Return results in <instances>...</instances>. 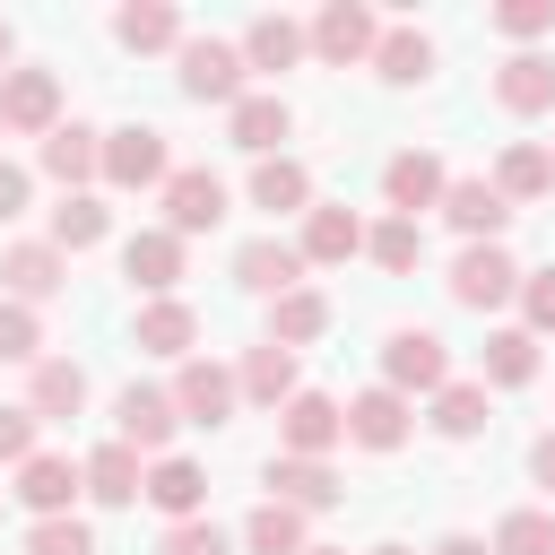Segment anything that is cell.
Instances as JSON below:
<instances>
[{"mask_svg": "<svg viewBox=\"0 0 555 555\" xmlns=\"http://www.w3.org/2000/svg\"><path fill=\"white\" fill-rule=\"evenodd\" d=\"M494 555H555V512H512L494 529Z\"/></svg>", "mask_w": 555, "mask_h": 555, "instance_id": "f35d334b", "label": "cell"}, {"mask_svg": "<svg viewBox=\"0 0 555 555\" xmlns=\"http://www.w3.org/2000/svg\"><path fill=\"white\" fill-rule=\"evenodd\" d=\"M113 234V217H104V199H87V191H69L61 208H52V251H87V243H104Z\"/></svg>", "mask_w": 555, "mask_h": 555, "instance_id": "f1b7e54d", "label": "cell"}, {"mask_svg": "<svg viewBox=\"0 0 555 555\" xmlns=\"http://www.w3.org/2000/svg\"><path fill=\"white\" fill-rule=\"evenodd\" d=\"M382 373H390V390L408 399V390H442V382H451V356H442V338H434V330H390Z\"/></svg>", "mask_w": 555, "mask_h": 555, "instance_id": "277c9868", "label": "cell"}, {"mask_svg": "<svg viewBox=\"0 0 555 555\" xmlns=\"http://www.w3.org/2000/svg\"><path fill=\"white\" fill-rule=\"evenodd\" d=\"M442 217H451L468 243H494V234H503V217H512V199H503L494 182H451V191H442Z\"/></svg>", "mask_w": 555, "mask_h": 555, "instance_id": "9a60e30c", "label": "cell"}, {"mask_svg": "<svg viewBox=\"0 0 555 555\" xmlns=\"http://www.w3.org/2000/svg\"><path fill=\"white\" fill-rule=\"evenodd\" d=\"M434 555H486V546H477V538H442Z\"/></svg>", "mask_w": 555, "mask_h": 555, "instance_id": "c3c4849f", "label": "cell"}, {"mask_svg": "<svg viewBox=\"0 0 555 555\" xmlns=\"http://www.w3.org/2000/svg\"><path fill=\"white\" fill-rule=\"evenodd\" d=\"M165 555H225V529L217 520H173L165 529Z\"/></svg>", "mask_w": 555, "mask_h": 555, "instance_id": "b9f144b4", "label": "cell"}, {"mask_svg": "<svg viewBox=\"0 0 555 555\" xmlns=\"http://www.w3.org/2000/svg\"><path fill=\"white\" fill-rule=\"evenodd\" d=\"M382 191H390V208H408V217H416V208H434L451 182H442V165H434L425 147H399V156L382 165Z\"/></svg>", "mask_w": 555, "mask_h": 555, "instance_id": "5bb4252c", "label": "cell"}, {"mask_svg": "<svg viewBox=\"0 0 555 555\" xmlns=\"http://www.w3.org/2000/svg\"><path fill=\"white\" fill-rule=\"evenodd\" d=\"M321 330H330V304H321L312 286L278 295V312H269V338H278V347H304V338H321Z\"/></svg>", "mask_w": 555, "mask_h": 555, "instance_id": "1f68e13d", "label": "cell"}, {"mask_svg": "<svg viewBox=\"0 0 555 555\" xmlns=\"http://www.w3.org/2000/svg\"><path fill=\"white\" fill-rule=\"evenodd\" d=\"M87 494H95V503H139V494H147L139 451H130V442H104V451L87 460Z\"/></svg>", "mask_w": 555, "mask_h": 555, "instance_id": "603a6c76", "label": "cell"}, {"mask_svg": "<svg viewBox=\"0 0 555 555\" xmlns=\"http://www.w3.org/2000/svg\"><path fill=\"white\" fill-rule=\"evenodd\" d=\"M113 425H121L113 442H130V451H165V442H173V425H182V408H173L165 390H139V382H130V390H121V408H113Z\"/></svg>", "mask_w": 555, "mask_h": 555, "instance_id": "9c48e42d", "label": "cell"}, {"mask_svg": "<svg viewBox=\"0 0 555 555\" xmlns=\"http://www.w3.org/2000/svg\"><path fill=\"white\" fill-rule=\"evenodd\" d=\"M199 494H208V477H199L191 460H156V468H147V503H156L165 520H199Z\"/></svg>", "mask_w": 555, "mask_h": 555, "instance_id": "cb8c5ba5", "label": "cell"}, {"mask_svg": "<svg viewBox=\"0 0 555 555\" xmlns=\"http://www.w3.org/2000/svg\"><path fill=\"white\" fill-rule=\"evenodd\" d=\"M26 408H35V416H78V408H87V373H78L69 356H43V364H35V399H26Z\"/></svg>", "mask_w": 555, "mask_h": 555, "instance_id": "83f0119b", "label": "cell"}, {"mask_svg": "<svg viewBox=\"0 0 555 555\" xmlns=\"http://www.w3.org/2000/svg\"><path fill=\"white\" fill-rule=\"evenodd\" d=\"M0 130H9V121H0Z\"/></svg>", "mask_w": 555, "mask_h": 555, "instance_id": "f5cc1de1", "label": "cell"}, {"mask_svg": "<svg viewBox=\"0 0 555 555\" xmlns=\"http://www.w3.org/2000/svg\"><path fill=\"white\" fill-rule=\"evenodd\" d=\"M529 468H538V486L555 494V434H538V442H529Z\"/></svg>", "mask_w": 555, "mask_h": 555, "instance_id": "7dc6e473", "label": "cell"}, {"mask_svg": "<svg viewBox=\"0 0 555 555\" xmlns=\"http://www.w3.org/2000/svg\"><path fill=\"white\" fill-rule=\"evenodd\" d=\"M304 43H312V35H304L295 17H251L243 61H251V69H295V61H304Z\"/></svg>", "mask_w": 555, "mask_h": 555, "instance_id": "d4e9b609", "label": "cell"}, {"mask_svg": "<svg viewBox=\"0 0 555 555\" xmlns=\"http://www.w3.org/2000/svg\"><path fill=\"white\" fill-rule=\"evenodd\" d=\"M251 199H260V208H304V199H312V173H304L295 156H260Z\"/></svg>", "mask_w": 555, "mask_h": 555, "instance_id": "e575fe53", "label": "cell"}, {"mask_svg": "<svg viewBox=\"0 0 555 555\" xmlns=\"http://www.w3.org/2000/svg\"><path fill=\"white\" fill-rule=\"evenodd\" d=\"M0 460H35V408H0Z\"/></svg>", "mask_w": 555, "mask_h": 555, "instance_id": "ee69618b", "label": "cell"}, {"mask_svg": "<svg viewBox=\"0 0 555 555\" xmlns=\"http://www.w3.org/2000/svg\"><path fill=\"white\" fill-rule=\"evenodd\" d=\"M61 251L52 243H17V251H0V286L17 295V304H43V295H61Z\"/></svg>", "mask_w": 555, "mask_h": 555, "instance_id": "2e32d148", "label": "cell"}, {"mask_svg": "<svg viewBox=\"0 0 555 555\" xmlns=\"http://www.w3.org/2000/svg\"><path fill=\"white\" fill-rule=\"evenodd\" d=\"M546 182H555V156L546 147H503V165H494V191L503 199H538Z\"/></svg>", "mask_w": 555, "mask_h": 555, "instance_id": "836d02e7", "label": "cell"}, {"mask_svg": "<svg viewBox=\"0 0 555 555\" xmlns=\"http://www.w3.org/2000/svg\"><path fill=\"white\" fill-rule=\"evenodd\" d=\"M373 61H382V78H390V87H416V78L434 69V43H425L416 26H390V35L373 43Z\"/></svg>", "mask_w": 555, "mask_h": 555, "instance_id": "4dcf8cb0", "label": "cell"}, {"mask_svg": "<svg viewBox=\"0 0 555 555\" xmlns=\"http://www.w3.org/2000/svg\"><path fill=\"white\" fill-rule=\"evenodd\" d=\"M295 130V113H286V95H243L234 104V147H251V156H269L278 139Z\"/></svg>", "mask_w": 555, "mask_h": 555, "instance_id": "484cf974", "label": "cell"}, {"mask_svg": "<svg viewBox=\"0 0 555 555\" xmlns=\"http://www.w3.org/2000/svg\"><path fill=\"white\" fill-rule=\"evenodd\" d=\"M486 382H503V390L538 382V338H529V330H494V338H486Z\"/></svg>", "mask_w": 555, "mask_h": 555, "instance_id": "d6a6232c", "label": "cell"}, {"mask_svg": "<svg viewBox=\"0 0 555 555\" xmlns=\"http://www.w3.org/2000/svg\"><path fill=\"white\" fill-rule=\"evenodd\" d=\"M278 434H286V451H295V460H321V451L347 434V416H338L321 390H295V399L278 408Z\"/></svg>", "mask_w": 555, "mask_h": 555, "instance_id": "30bf717a", "label": "cell"}, {"mask_svg": "<svg viewBox=\"0 0 555 555\" xmlns=\"http://www.w3.org/2000/svg\"><path fill=\"white\" fill-rule=\"evenodd\" d=\"M434 425H442L451 442H468V434L486 425V382H442V390H434Z\"/></svg>", "mask_w": 555, "mask_h": 555, "instance_id": "d590c367", "label": "cell"}, {"mask_svg": "<svg viewBox=\"0 0 555 555\" xmlns=\"http://www.w3.org/2000/svg\"><path fill=\"white\" fill-rule=\"evenodd\" d=\"M512 295H520V269H512V251H503V243H468V251L451 260V304L494 312V304H512Z\"/></svg>", "mask_w": 555, "mask_h": 555, "instance_id": "6da1fadb", "label": "cell"}, {"mask_svg": "<svg viewBox=\"0 0 555 555\" xmlns=\"http://www.w3.org/2000/svg\"><path fill=\"white\" fill-rule=\"evenodd\" d=\"M494 95H503L512 113H546V104H555V61H546V52H512V61L494 69Z\"/></svg>", "mask_w": 555, "mask_h": 555, "instance_id": "ffe728a7", "label": "cell"}, {"mask_svg": "<svg viewBox=\"0 0 555 555\" xmlns=\"http://www.w3.org/2000/svg\"><path fill=\"white\" fill-rule=\"evenodd\" d=\"M373 555H408V546H373Z\"/></svg>", "mask_w": 555, "mask_h": 555, "instance_id": "816d5d0a", "label": "cell"}, {"mask_svg": "<svg viewBox=\"0 0 555 555\" xmlns=\"http://www.w3.org/2000/svg\"><path fill=\"white\" fill-rule=\"evenodd\" d=\"M104 182H121V191L173 182V165H165V130H147V121H130V130H104Z\"/></svg>", "mask_w": 555, "mask_h": 555, "instance_id": "3957f363", "label": "cell"}, {"mask_svg": "<svg viewBox=\"0 0 555 555\" xmlns=\"http://www.w3.org/2000/svg\"><path fill=\"white\" fill-rule=\"evenodd\" d=\"M225 217V182L208 173V165H182L173 182H165V234H208Z\"/></svg>", "mask_w": 555, "mask_h": 555, "instance_id": "5b68a950", "label": "cell"}, {"mask_svg": "<svg viewBox=\"0 0 555 555\" xmlns=\"http://www.w3.org/2000/svg\"><path fill=\"white\" fill-rule=\"evenodd\" d=\"M304 555H347V546H304Z\"/></svg>", "mask_w": 555, "mask_h": 555, "instance_id": "681fc988", "label": "cell"}, {"mask_svg": "<svg viewBox=\"0 0 555 555\" xmlns=\"http://www.w3.org/2000/svg\"><path fill=\"white\" fill-rule=\"evenodd\" d=\"M43 173H52V182H69V191H78V182H95V173H104V139H95V130H78V121H61V130L43 139Z\"/></svg>", "mask_w": 555, "mask_h": 555, "instance_id": "ac0fdd59", "label": "cell"}, {"mask_svg": "<svg viewBox=\"0 0 555 555\" xmlns=\"http://www.w3.org/2000/svg\"><path fill=\"white\" fill-rule=\"evenodd\" d=\"M26 555H95V529L87 520H35Z\"/></svg>", "mask_w": 555, "mask_h": 555, "instance_id": "60d3db41", "label": "cell"}, {"mask_svg": "<svg viewBox=\"0 0 555 555\" xmlns=\"http://www.w3.org/2000/svg\"><path fill=\"white\" fill-rule=\"evenodd\" d=\"M494 26H503V35H546V26H555V0H503Z\"/></svg>", "mask_w": 555, "mask_h": 555, "instance_id": "7bdbcfd3", "label": "cell"}, {"mask_svg": "<svg viewBox=\"0 0 555 555\" xmlns=\"http://www.w3.org/2000/svg\"><path fill=\"white\" fill-rule=\"evenodd\" d=\"M9 217H26V173H17V165H0V225H9Z\"/></svg>", "mask_w": 555, "mask_h": 555, "instance_id": "bcb514c9", "label": "cell"}, {"mask_svg": "<svg viewBox=\"0 0 555 555\" xmlns=\"http://www.w3.org/2000/svg\"><path fill=\"white\" fill-rule=\"evenodd\" d=\"M234 278H243L251 295H295L304 251H295V243H278V234H260V243H243V251H234Z\"/></svg>", "mask_w": 555, "mask_h": 555, "instance_id": "7c38bea8", "label": "cell"}, {"mask_svg": "<svg viewBox=\"0 0 555 555\" xmlns=\"http://www.w3.org/2000/svg\"><path fill=\"white\" fill-rule=\"evenodd\" d=\"M243 546H251V555H304V512H295V503H260V512L243 520Z\"/></svg>", "mask_w": 555, "mask_h": 555, "instance_id": "f546056e", "label": "cell"}, {"mask_svg": "<svg viewBox=\"0 0 555 555\" xmlns=\"http://www.w3.org/2000/svg\"><path fill=\"white\" fill-rule=\"evenodd\" d=\"M191 338H199V312H191V304L156 295V304L139 312V347H147V356H191Z\"/></svg>", "mask_w": 555, "mask_h": 555, "instance_id": "44dd1931", "label": "cell"}, {"mask_svg": "<svg viewBox=\"0 0 555 555\" xmlns=\"http://www.w3.org/2000/svg\"><path fill=\"white\" fill-rule=\"evenodd\" d=\"M0 61H9V26H0Z\"/></svg>", "mask_w": 555, "mask_h": 555, "instance_id": "f907efd6", "label": "cell"}, {"mask_svg": "<svg viewBox=\"0 0 555 555\" xmlns=\"http://www.w3.org/2000/svg\"><path fill=\"white\" fill-rule=\"evenodd\" d=\"M234 382H243V399H260V408L295 399V347H278V338H269V347H251Z\"/></svg>", "mask_w": 555, "mask_h": 555, "instance_id": "7402d4cb", "label": "cell"}, {"mask_svg": "<svg viewBox=\"0 0 555 555\" xmlns=\"http://www.w3.org/2000/svg\"><path fill=\"white\" fill-rule=\"evenodd\" d=\"M0 121L9 130H61V87H52V69H9L0 78Z\"/></svg>", "mask_w": 555, "mask_h": 555, "instance_id": "8992f818", "label": "cell"}, {"mask_svg": "<svg viewBox=\"0 0 555 555\" xmlns=\"http://www.w3.org/2000/svg\"><path fill=\"white\" fill-rule=\"evenodd\" d=\"M35 347H43L35 312H26V304H0V364H43Z\"/></svg>", "mask_w": 555, "mask_h": 555, "instance_id": "ab89813d", "label": "cell"}, {"mask_svg": "<svg viewBox=\"0 0 555 555\" xmlns=\"http://www.w3.org/2000/svg\"><path fill=\"white\" fill-rule=\"evenodd\" d=\"M364 251H373L382 269H416V260H425V234H416V217H390V225L364 234Z\"/></svg>", "mask_w": 555, "mask_h": 555, "instance_id": "74e56055", "label": "cell"}, {"mask_svg": "<svg viewBox=\"0 0 555 555\" xmlns=\"http://www.w3.org/2000/svg\"><path fill=\"white\" fill-rule=\"evenodd\" d=\"M113 35H121L130 52H165V43H182V17L147 0V9H121V17H113Z\"/></svg>", "mask_w": 555, "mask_h": 555, "instance_id": "8d00e7d4", "label": "cell"}, {"mask_svg": "<svg viewBox=\"0 0 555 555\" xmlns=\"http://www.w3.org/2000/svg\"><path fill=\"white\" fill-rule=\"evenodd\" d=\"M121 278H130V286H147V295H165V286L182 278V234H165V225L130 234V243H121Z\"/></svg>", "mask_w": 555, "mask_h": 555, "instance_id": "8fae6325", "label": "cell"}, {"mask_svg": "<svg viewBox=\"0 0 555 555\" xmlns=\"http://www.w3.org/2000/svg\"><path fill=\"white\" fill-rule=\"evenodd\" d=\"M520 304H529V338H538V330H555V269L520 278Z\"/></svg>", "mask_w": 555, "mask_h": 555, "instance_id": "f6af8a7d", "label": "cell"}, {"mask_svg": "<svg viewBox=\"0 0 555 555\" xmlns=\"http://www.w3.org/2000/svg\"><path fill=\"white\" fill-rule=\"evenodd\" d=\"M347 434H356L364 451H399V442H408V399H399L390 382H382V390H364V399L347 408Z\"/></svg>", "mask_w": 555, "mask_h": 555, "instance_id": "e0dca14e", "label": "cell"}, {"mask_svg": "<svg viewBox=\"0 0 555 555\" xmlns=\"http://www.w3.org/2000/svg\"><path fill=\"white\" fill-rule=\"evenodd\" d=\"M356 251H364L356 208H312L304 217V260H356Z\"/></svg>", "mask_w": 555, "mask_h": 555, "instance_id": "4316f807", "label": "cell"}, {"mask_svg": "<svg viewBox=\"0 0 555 555\" xmlns=\"http://www.w3.org/2000/svg\"><path fill=\"white\" fill-rule=\"evenodd\" d=\"M234 390H243V382H234L225 364L191 356V364H182V382H173V408H182L191 425H225V416H234Z\"/></svg>", "mask_w": 555, "mask_h": 555, "instance_id": "ba28073f", "label": "cell"}, {"mask_svg": "<svg viewBox=\"0 0 555 555\" xmlns=\"http://www.w3.org/2000/svg\"><path fill=\"white\" fill-rule=\"evenodd\" d=\"M373 43H382V26H373V9H356V0H330V9L312 17V52H321V61H338V69H347V61H364Z\"/></svg>", "mask_w": 555, "mask_h": 555, "instance_id": "52a82bcc", "label": "cell"}, {"mask_svg": "<svg viewBox=\"0 0 555 555\" xmlns=\"http://www.w3.org/2000/svg\"><path fill=\"white\" fill-rule=\"evenodd\" d=\"M78 486H87V468H69L61 451H35V460L17 468V494H26L43 520H69V494H78Z\"/></svg>", "mask_w": 555, "mask_h": 555, "instance_id": "4fadbf2b", "label": "cell"}, {"mask_svg": "<svg viewBox=\"0 0 555 555\" xmlns=\"http://www.w3.org/2000/svg\"><path fill=\"white\" fill-rule=\"evenodd\" d=\"M269 503H295V512H321V503H338V477H330V460H269Z\"/></svg>", "mask_w": 555, "mask_h": 555, "instance_id": "d6986e66", "label": "cell"}, {"mask_svg": "<svg viewBox=\"0 0 555 555\" xmlns=\"http://www.w3.org/2000/svg\"><path fill=\"white\" fill-rule=\"evenodd\" d=\"M243 52L234 43H217V35H191L182 43V87L199 95V104H243Z\"/></svg>", "mask_w": 555, "mask_h": 555, "instance_id": "7a4b0ae2", "label": "cell"}]
</instances>
